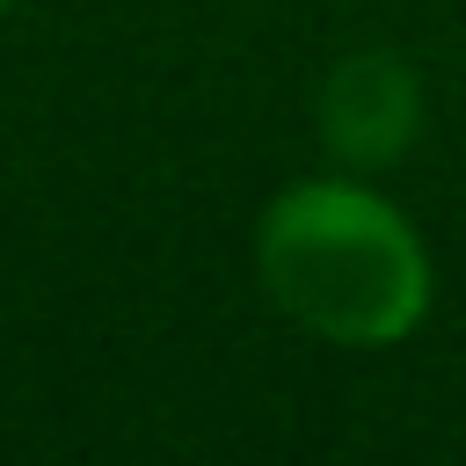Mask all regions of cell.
<instances>
[{
	"label": "cell",
	"mask_w": 466,
	"mask_h": 466,
	"mask_svg": "<svg viewBox=\"0 0 466 466\" xmlns=\"http://www.w3.org/2000/svg\"><path fill=\"white\" fill-rule=\"evenodd\" d=\"M255 277L284 320L342 350H386L430 313V248L393 197L342 175H306L255 218Z\"/></svg>",
	"instance_id": "cell-1"
},
{
	"label": "cell",
	"mask_w": 466,
	"mask_h": 466,
	"mask_svg": "<svg viewBox=\"0 0 466 466\" xmlns=\"http://www.w3.org/2000/svg\"><path fill=\"white\" fill-rule=\"evenodd\" d=\"M313 131L328 146L335 167L350 175H379L393 167L415 131H422V80L400 51H350L328 66L320 95H313Z\"/></svg>",
	"instance_id": "cell-2"
},
{
	"label": "cell",
	"mask_w": 466,
	"mask_h": 466,
	"mask_svg": "<svg viewBox=\"0 0 466 466\" xmlns=\"http://www.w3.org/2000/svg\"><path fill=\"white\" fill-rule=\"evenodd\" d=\"M7 7H15V0H0V15H7Z\"/></svg>",
	"instance_id": "cell-3"
}]
</instances>
